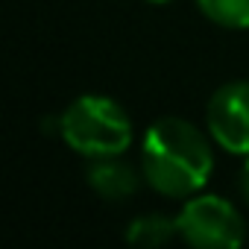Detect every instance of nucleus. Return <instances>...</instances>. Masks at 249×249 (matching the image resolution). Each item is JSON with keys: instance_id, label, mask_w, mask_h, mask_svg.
Here are the masks:
<instances>
[{"instance_id": "39448f33", "label": "nucleus", "mask_w": 249, "mask_h": 249, "mask_svg": "<svg viewBox=\"0 0 249 249\" xmlns=\"http://www.w3.org/2000/svg\"><path fill=\"white\" fill-rule=\"evenodd\" d=\"M85 182H88V188L100 199L120 202V199H129L138 191L141 176L135 173L132 164H126L120 156H108V159H88Z\"/></svg>"}, {"instance_id": "f03ea898", "label": "nucleus", "mask_w": 249, "mask_h": 249, "mask_svg": "<svg viewBox=\"0 0 249 249\" xmlns=\"http://www.w3.org/2000/svg\"><path fill=\"white\" fill-rule=\"evenodd\" d=\"M62 141L85 159L123 156L132 147V120L117 100L103 94H82L59 114Z\"/></svg>"}, {"instance_id": "0eeeda50", "label": "nucleus", "mask_w": 249, "mask_h": 249, "mask_svg": "<svg viewBox=\"0 0 249 249\" xmlns=\"http://www.w3.org/2000/svg\"><path fill=\"white\" fill-rule=\"evenodd\" d=\"M196 6L223 30H249V0H196Z\"/></svg>"}, {"instance_id": "423d86ee", "label": "nucleus", "mask_w": 249, "mask_h": 249, "mask_svg": "<svg viewBox=\"0 0 249 249\" xmlns=\"http://www.w3.org/2000/svg\"><path fill=\"white\" fill-rule=\"evenodd\" d=\"M179 234V223L176 217L167 214H144L135 217L126 229V243L138 246V249H159L164 243H170Z\"/></svg>"}, {"instance_id": "f257e3e1", "label": "nucleus", "mask_w": 249, "mask_h": 249, "mask_svg": "<svg viewBox=\"0 0 249 249\" xmlns=\"http://www.w3.org/2000/svg\"><path fill=\"white\" fill-rule=\"evenodd\" d=\"M214 170L211 141L182 117H159L141 141V173L167 199H188L205 188Z\"/></svg>"}, {"instance_id": "1a4fd4ad", "label": "nucleus", "mask_w": 249, "mask_h": 249, "mask_svg": "<svg viewBox=\"0 0 249 249\" xmlns=\"http://www.w3.org/2000/svg\"><path fill=\"white\" fill-rule=\"evenodd\" d=\"M147 3H156V6H164V3H173V0H147Z\"/></svg>"}, {"instance_id": "6e6552de", "label": "nucleus", "mask_w": 249, "mask_h": 249, "mask_svg": "<svg viewBox=\"0 0 249 249\" xmlns=\"http://www.w3.org/2000/svg\"><path fill=\"white\" fill-rule=\"evenodd\" d=\"M237 191H240V199L249 205V156H243V164L237 173Z\"/></svg>"}, {"instance_id": "7ed1b4c3", "label": "nucleus", "mask_w": 249, "mask_h": 249, "mask_svg": "<svg viewBox=\"0 0 249 249\" xmlns=\"http://www.w3.org/2000/svg\"><path fill=\"white\" fill-rule=\"evenodd\" d=\"M179 237L194 249H240L246 240L243 214L220 194H194L176 214Z\"/></svg>"}, {"instance_id": "20e7f679", "label": "nucleus", "mask_w": 249, "mask_h": 249, "mask_svg": "<svg viewBox=\"0 0 249 249\" xmlns=\"http://www.w3.org/2000/svg\"><path fill=\"white\" fill-rule=\"evenodd\" d=\"M205 123L211 141L220 150L249 156V79L220 85L208 100Z\"/></svg>"}]
</instances>
